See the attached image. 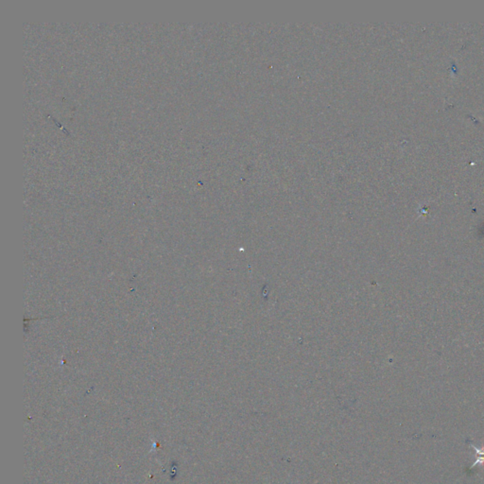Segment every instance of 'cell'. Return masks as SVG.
<instances>
[{
  "mask_svg": "<svg viewBox=\"0 0 484 484\" xmlns=\"http://www.w3.org/2000/svg\"><path fill=\"white\" fill-rule=\"evenodd\" d=\"M470 445L475 449L476 451V461L473 463V465L471 466V468L475 467L476 465H482L484 464V447L482 448H478L476 447V445L472 444L470 443Z\"/></svg>",
  "mask_w": 484,
  "mask_h": 484,
  "instance_id": "obj_1",
  "label": "cell"
}]
</instances>
